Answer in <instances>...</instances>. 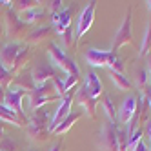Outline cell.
<instances>
[{
  "label": "cell",
  "instance_id": "obj_7",
  "mask_svg": "<svg viewBox=\"0 0 151 151\" xmlns=\"http://www.w3.org/2000/svg\"><path fill=\"white\" fill-rule=\"evenodd\" d=\"M99 146L102 151H118V142H116V124L106 122L100 129L99 135Z\"/></svg>",
  "mask_w": 151,
  "mask_h": 151
},
{
  "label": "cell",
  "instance_id": "obj_6",
  "mask_svg": "<svg viewBox=\"0 0 151 151\" xmlns=\"http://www.w3.org/2000/svg\"><path fill=\"white\" fill-rule=\"evenodd\" d=\"M95 9H96V2H89L84 7V11L80 13L78 22H77V29H75V44L91 29L93 20H95Z\"/></svg>",
  "mask_w": 151,
  "mask_h": 151
},
{
  "label": "cell",
  "instance_id": "obj_19",
  "mask_svg": "<svg viewBox=\"0 0 151 151\" xmlns=\"http://www.w3.org/2000/svg\"><path fill=\"white\" fill-rule=\"evenodd\" d=\"M100 100H102V109H104V113H106V116H107V122L116 124L118 118H116V109H115V104H113V100H111V96L107 95V93H104V95L100 96Z\"/></svg>",
  "mask_w": 151,
  "mask_h": 151
},
{
  "label": "cell",
  "instance_id": "obj_30",
  "mask_svg": "<svg viewBox=\"0 0 151 151\" xmlns=\"http://www.w3.org/2000/svg\"><path fill=\"white\" fill-rule=\"evenodd\" d=\"M62 38H64V42H66L68 46H71V44H75V40H73V26H69L66 31H64V35H62Z\"/></svg>",
  "mask_w": 151,
  "mask_h": 151
},
{
  "label": "cell",
  "instance_id": "obj_14",
  "mask_svg": "<svg viewBox=\"0 0 151 151\" xmlns=\"http://www.w3.org/2000/svg\"><path fill=\"white\" fill-rule=\"evenodd\" d=\"M51 35H53V26H51V24H46V26L37 27L35 31H29V35H27L26 40H27L29 46H38V44H42L44 40H47Z\"/></svg>",
  "mask_w": 151,
  "mask_h": 151
},
{
  "label": "cell",
  "instance_id": "obj_38",
  "mask_svg": "<svg viewBox=\"0 0 151 151\" xmlns=\"http://www.w3.org/2000/svg\"><path fill=\"white\" fill-rule=\"evenodd\" d=\"M147 7H149V9H151V0H149V2H147Z\"/></svg>",
  "mask_w": 151,
  "mask_h": 151
},
{
  "label": "cell",
  "instance_id": "obj_10",
  "mask_svg": "<svg viewBox=\"0 0 151 151\" xmlns=\"http://www.w3.org/2000/svg\"><path fill=\"white\" fill-rule=\"evenodd\" d=\"M31 77H33V84H35V88H37V86H42V84H46V82H51L55 77H58V73H57L55 68H53V64L44 62V64L35 66V69L31 71Z\"/></svg>",
  "mask_w": 151,
  "mask_h": 151
},
{
  "label": "cell",
  "instance_id": "obj_32",
  "mask_svg": "<svg viewBox=\"0 0 151 151\" xmlns=\"http://www.w3.org/2000/svg\"><path fill=\"white\" fill-rule=\"evenodd\" d=\"M140 93H144V96H146V100H147V106L151 107V88H146L144 91H140Z\"/></svg>",
  "mask_w": 151,
  "mask_h": 151
},
{
  "label": "cell",
  "instance_id": "obj_11",
  "mask_svg": "<svg viewBox=\"0 0 151 151\" xmlns=\"http://www.w3.org/2000/svg\"><path fill=\"white\" fill-rule=\"evenodd\" d=\"M22 46H24L22 42H7V44H4L2 47H0V62H2V66L7 71L13 69L15 58L20 53V49H22Z\"/></svg>",
  "mask_w": 151,
  "mask_h": 151
},
{
  "label": "cell",
  "instance_id": "obj_18",
  "mask_svg": "<svg viewBox=\"0 0 151 151\" xmlns=\"http://www.w3.org/2000/svg\"><path fill=\"white\" fill-rule=\"evenodd\" d=\"M20 17V20H22L24 24H27V26H31V24H35V22H38V20H42L46 17V11H44V7H35V9H29V11H24V13H20L18 15Z\"/></svg>",
  "mask_w": 151,
  "mask_h": 151
},
{
  "label": "cell",
  "instance_id": "obj_20",
  "mask_svg": "<svg viewBox=\"0 0 151 151\" xmlns=\"http://www.w3.org/2000/svg\"><path fill=\"white\" fill-rule=\"evenodd\" d=\"M13 86H18V88H22L26 91H33L35 89V84H33V77H31V73L27 69H22L18 75H17V80Z\"/></svg>",
  "mask_w": 151,
  "mask_h": 151
},
{
  "label": "cell",
  "instance_id": "obj_25",
  "mask_svg": "<svg viewBox=\"0 0 151 151\" xmlns=\"http://www.w3.org/2000/svg\"><path fill=\"white\" fill-rule=\"evenodd\" d=\"M13 80H15V75H13L11 71H7V69L2 66V62H0V88H2V89H7L9 86L13 84Z\"/></svg>",
  "mask_w": 151,
  "mask_h": 151
},
{
  "label": "cell",
  "instance_id": "obj_24",
  "mask_svg": "<svg viewBox=\"0 0 151 151\" xmlns=\"http://www.w3.org/2000/svg\"><path fill=\"white\" fill-rule=\"evenodd\" d=\"M140 57H149L151 55V22L146 26V31H144V38H142V44H140V51H138Z\"/></svg>",
  "mask_w": 151,
  "mask_h": 151
},
{
  "label": "cell",
  "instance_id": "obj_37",
  "mask_svg": "<svg viewBox=\"0 0 151 151\" xmlns=\"http://www.w3.org/2000/svg\"><path fill=\"white\" fill-rule=\"evenodd\" d=\"M6 35V29H4V26H2V20H0V38H2Z\"/></svg>",
  "mask_w": 151,
  "mask_h": 151
},
{
  "label": "cell",
  "instance_id": "obj_17",
  "mask_svg": "<svg viewBox=\"0 0 151 151\" xmlns=\"http://www.w3.org/2000/svg\"><path fill=\"white\" fill-rule=\"evenodd\" d=\"M80 116H82V113H78V111H75V113H73V111H71V113H69V115H68V116L64 118V120L55 127V131H53L51 135H64V133H68L69 129H71V126L77 122Z\"/></svg>",
  "mask_w": 151,
  "mask_h": 151
},
{
  "label": "cell",
  "instance_id": "obj_26",
  "mask_svg": "<svg viewBox=\"0 0 151 151\" xmlns=\"http://www.w3.org/2000/svg\"><path fill=\"white\" fill-rule=\"evenodd\" d=\"M116 142H118V151H127V142L129 137L126 133V127H116Z\"/></svg>",
  "mask_w": 151,
  "mask_h": 151
},
{
  "label": "cell",
  "instance_id": "obj_16",
  "mask_svg": "<svg viewBox=\"0 0 151 151\" xmlns=\"http://www.w3.org/2000/svg\"><path fill=\"white\" fill-rule=\"evenodd\" d=\"M31 55H33V46L24 44V46H22V49H20V53L17 55V58H15V64H13L11 73H13V75H18L20 71L24 69V66L27 64V60L31 58Z\"/></svg>",
  "mask_w": 151,
  "mask_h": 151
},
{
  "label": "cell",
  "instance_id": "obj_8",
  "mask_svg": "<svg viewBox=\"0 0 151 151\" xmlns=\"http://www.w3.org/2000/svg\"><path fill=\"white\" fill-rule=\"evenodd\" d=\"M138 109H140V99H138L137 95L127 96V99L122 102V106H120V111H118V122L127 126L135 118V115L138 113Z\"/></svg>",
  "mask_w": 151,
  "mask_h": 151
},
{
  "label": "cell",
  "instance_id": "obj_29",
  "mask_svg": "<svg viewBox=\"0 0 151 151\" xmlns=\"http://www.w3.org/2000/svg\"><path fill=\"white\" fill-rule=\"evenodd\" d=\"M49 6V13L51 15H58L60 11H62V0H53V2H47Z\"/></svg>",
  "mask_w": 151,
  "mask_h": 151
},
{
  "label": "cell",
  "instance_id": "obj_15",
  "mask_svg": "<svg viewBox=\"0 0 151 151\" xmlns=\"http://www.w3.org/2000/svg\"><path fill=\"white\" fill-rule=\"evenodd\" d=\"M84 86L88 88V91L95 96L96 100L100 99V96L104 95V88H102V82L99 78V75H96L95 71H88V75H86V80H84Z\"/></svg>",
  "mask_w": 151,
  "mask_h": 151
},
{
  "label": "cell",
  "instance_id": "obj_33",
  "mask_svg": "<svg viewBox=\"0 0 151 151\" xmlns=\"http://www.w3.org/2000/svg\"><path fill=\"white\" fill-rule=\"evenodd\" d=\"M146 71H147V78L151 80V55L147 57V68H146Z\"/></svg>",
  "mask_w": 151,
  "mask_h": 151
},
{
  "label": "cell",
  "instance_id": "obj_2",
  "mask_svg": "<svg viewBox=\"0 0 151 151\" xmlns=\"http://www.w3.org/2000/svg\"><path fill=\"white\" fill-rule=\"evenodd\" d=\"M4 29H6V35L11 38V42H20V38H27L29 35V26L20 20L18 13L13 11V7H7L6 11Z\"/></svg>",
  "mask_w": 151,
  "mask_h": 151
},
{
  "label": "cell",
  "instance_id": "obj_31",
  "mask_svg": "<svg viewBox=\"0 0 151 151\" xmlns=\"http://www.w3.org/2000/svg\"><path fill=\"white\" fill-rule=\"evenodd\" d=\"M133 151H151V149L146 146V142H144V140H140V142H138V146H137Z\"/></svg>",
  "mask_w": 151,
  "mask_h": 151
},
{
  "label": "cell",
  "instance_id": "obj_3",
  "mask_svg": "<svg viewBox=\"0 0 151 151\" xmlns=\"http://www.w3.org/2000/svg\"><path fill=\"white\" fill-rule=\"evenodd\" d=\"M24 96H27V91L18 88V86H9V88L6 89V96H4V106L9 107L13 113L18 115V118L22 120L26 126H27V115L24 113V106H22V99Z\"/></svg>",
  "mask_w": 151,
  "mask_h": 151
},
{
  "label": "cell",
  "instance_id": "obj_36",
  "mask_svg": "<svg viewBox=\"0 0 151 151\" xmlns=\"http://www.w3.org/2000/svg\"><path fill=\"white\" fill-rule=\"evenodd\" d=\"M146 135H147V137L151 138V122H149V124L146 126Z\"/></svg>",
  "mask_w": 151,
  "mask_h": 151
},
{
  "label": "cell",
  "instance_id": "obj_22",
  "mask_svg": "<svg viewBox=\"0 0 151 151\" xmlns=\"http://www.w3.org/2000/svg\"><path fill=\"white\" fill-rule=\"evenodd\" d=\"M0 122H9V124H15L18 127H24L26 124L18 118L17 113H13L9 107H6L4 104H0Z\"/></svg>",
  "mask_w": 151,
  "mask_h": 151
},
{
  "label": "cell",
  "instance_id": "obj_28",
  "mask_svg": "<svg viewBox=\"0 0 151 151\" xmlns=\"http://www.w3.org/2000/svg\"><path fill=\"white\" fill-rule=\"evenodd\" d=\"M15 149H17L15 140H11V138H2L0 140V151H15Z\"/></svg>",
  "mask_w": 151,
  "mask_h": 151
},
{
  "label": "cell",
  "instance_id": "obj_35",
  "mask_svg": "<svg viewBox=\"0 0 151 151\" xmlns=\"http://www.w3.org/2000/svg\"><path fill=\"white\" fill-rule=\"evenodd\" d=\"M4 133H6V127H4V122H2V124H0V140L6 138V137H4Z\"/></svg>",
  "mask_w": 151,
  "mask_h": 151
},
{
  "label": "cell",
  "instance_id": "obj_34",
  "mask_svg": "<svg viewBox=\"0 0 151 151\" xmlns=\"http://www.w3.org/2000/svg\"><path fill=\"white\" fill-rule=\"evenodd\" d=\"M49 151H64V144H62V142H58V144H55V146H53Z\"/></svg>",
  "mask_w": 151,
  "mask_h": 151
},
{
  "label": "cell",
  "instance_id": "obj_1",
  "mask_svg": "<svg viewBox=\"0 0 151 151\" xmlns=\"http://www.w3.org/2000/svg\"><path fill=\"white\" fill-rule=\"evenodd\" d=\"M47 53H49L51 62L55 64L58 69H62L64 73H68V77H80V69L77 66V62H75L71 57H68L66 53L55 44V42H49Z\"/></svg>",
  "mask_w": 151,
  "mask_h": 151
},
{
  "label": "cell",
  "instance_id": "obj_27",
  "mask_svg": "<svg viewBox=\"0 0 151 151\" xmlns=\"http://www.w3.org/2000/svg\"><path fill=\"white\" fill-rule=\"evenodd\" d=\"M142 140V127H138L137 131L129 137V142H127V151H133L137 146H138V142Z\"/></svg>",
  "mask_w": 151,
  "mask_h": 151
},
{
  "label": "cell",
  "instance_id": "obj_21",
  "mask_svg": "<svg viewBox=\"0 0 151 151\" xmlns=\"http://www.w3.org/2000/svg\"><path fill=\"white\" fill-rule=\"evenodd\" d=\"M107 73H109L111 82L116 86L118 91H129V89H131V80H127V77L124 73H115L111 69H107Z\"/></svg>",
  "mask_w": 151,
  "mask_h": 151
},
{
  "label": "cell",
  "instance_id": "obj_23",
  "mask_svg": "<svg viewBox=\"0 0 151 151\" xmlns=\"http://www.w3.org/2000/svg\"><path fill=\"white\" fill-rule=\"evenodd\" d=\"M42 2L38 0H15L11 2V7L15 13H24V11H29V9H35V7H40Z\"/></svg>",
  "mask_w": 151,
  "mask_h": 151
},
{
  "label": "cell",
  "instance_id": "obj_9",
  "mask_svg": "<svg viewBox=\"0 0 151 151\" xmlns=\"http://www.w3.org/2000/svg\"><path fill=\"white\" fill-rule=\"evenodd\" d=\"M71 104H73V91H68L66 95L60 99V104H58V109H57V113L53 115V118H51V122H49V131L53 133L55 131V127L66 118L69 113H71Z\"/></svg>",
  "mask_w": 151,
  "mask_h": 151
},
{
  "label": "cell",
  "instance_id": "obj_13",
  "mask_svg": "<svg viewBox=\"0 0 151 151\" xmlns=\"http://www.w3.org/2000/svg\"><path fill=\"white\" fill-rule=\"evenodd\" d=\"M71 13L73 9L71 7H64L58 15H51V26L55 27L57 35H64V31H66L69 26H71Z\"/></svg>",
  "mask_w": 151,
  "mask_h": 151
},
{
  "label": "cell",
  "instance_id": "obj_5",
  "mask_svg": "<svg viewBox=\"0 0 151 151\" xmlns=\"http://www.w3.org/2000/svg\"><path fill=\"white\" fill-rule=\"evenodd\" d=\"M118 58L116 53L113 51H100V49H88V53H86V62L89 64V66L93 68H107L109 69L115 60Z\"/></svg>",
  "mask_w": 151,
  "mask_h": 151
},
{
  "label": "cell",
  "instance_id": "obj_12",
  "mask_svg": "<svg viewBox=\"0 0 151 151\" xmlns=\"http://www.w3.org/2000/svg\"><path fill=\"white\" fill-rule=\"evenodd\" d=\"M77 102L84 107V111L88 113L91 118H96V104H99V100H96L95 96L88 91L86 86H80V88H78V91H77Z\"/></svg>",
  "mask_w": 151,
  "mask_h": 151
},
{
  "label": "cell",
  "instance_id": "obj_4",
  "mask_svg": "<svg viewBox=\"0 0 151 151\" xmlns=\"http://www.w3.org/2000/svg\"><path fill=\"white\" fill-rule=\"evenodd\" d=\"M133 42V33H131V9H127V13L122 20L120 27L116 29V33L113 37V42H111V49L113 53H116L122 46H127Z\"/></svg>",
  "mask_w": 151,
  "mask_h": 151
}]
</instances>
